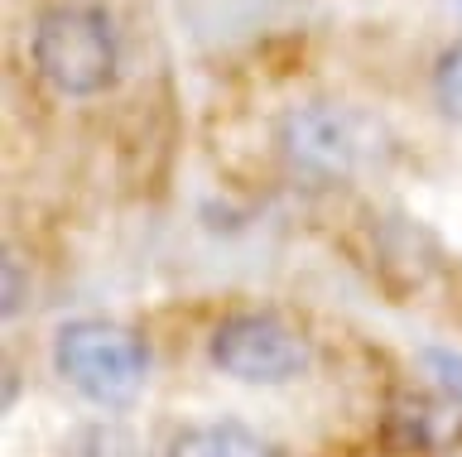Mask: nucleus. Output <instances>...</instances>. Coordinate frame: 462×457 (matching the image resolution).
<instances>
[{"label": "nucleus", "instance_id": "7", "mask_svg": "<svg viewBox=\"0 0 462 457\" xmlns=\"http://www.w3.org/2000/svg\"><path fill=\"white\" fill-rule=\"evenodd\" d=\"M433 92H439L443 116L462 125V39L453 49H443L439 68H433Z\"/></svg>", "mask_w": 462, "mask_h": 457}, {"label": "nucleus", "instance_id": "5", "mask_svg": "<svg viewBox=\"0 0 462 457\" xmlns=\"http://www.w3.org/2000/svg\"><path fill=\"white\" fill-rule=\"evenodd\" d=\"M164 457H274V448L241 424H193L169 443Z\"/></svg>", "mask_w": 462, "mask_h": 457}, {"label": "nucleus", "instance_id": "1", "mask_svg": "<svg viewBox=\"0 0 462 457\" xmlns=\"http://www.w3.org/2000/svg\"><path fill=\"white\" fill-rule=\"evenodd\" d=\"M53 366L82 399L101 409L135 405L144 380H150V352L144 342L121 323L106 318H78L63 323L53 337Z\"/></svg>", "mask_w": 462, "mask_h": 457}, {"label": "nucleus", "instance_id": "2", "mask_svg": "<svg viewBox=\"0 0 462 457\" xmlns=\"http://www.w3.org/2000/svg\"><path fill=\"white\" fill-rule=\"evenodd\" d=\"M29 49H34L39 78L63 96L106 92L116 82V68H121V44H116L111 20L92 5L43 10Z\"/></svg>", "mask_w": 462, "mask_h": 457}, {"label": "nucleus", "instance_id": "6", "mask_svg": "<svg viewBox=\"0 0 462 457\" xmlns=\"http://www.w3.org/2000/svg\"><path fill=\"white\" fill-rule=\"evenodd\" d=\"M135 438L125 434L121 424H92V428H82L78 438H72V448L68 457H135Z\"/></svg>", "mask_w": 462, "mask_h": 457}, {"label": "nucleus", "instance_id": "4", "mask_svg": "<svg viewBox=\"0 0 462 457\" xmlns=\"http://www.w3.org/2000/svg\"><path fill=\"white\" fill-rule=\"evenodd\" d=\"M208 356L241 385H289L309 370V342L274 313H231L212 327Z\"/></svg>", "mask_w": 462, "mask_h": 457}, {"label": "nucleus", "instance_id": "3", "mask_svg": "<svg viewBox=\"0 0 462 457\" xmlns=\"http://www.w3.org/2000/svg\"><path fill=\"white\" fill-rule=\"evenodd\" d=\"M280 145L284 160L309 178H346L356 169L375 164V154L385 150V131L381 121L366 116L356 106H332V102H313L289 111L280 125Z\"/></svg>", "mask_w": 462, "mask_h": 457}]
</instances>
